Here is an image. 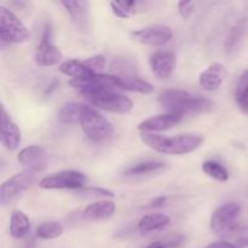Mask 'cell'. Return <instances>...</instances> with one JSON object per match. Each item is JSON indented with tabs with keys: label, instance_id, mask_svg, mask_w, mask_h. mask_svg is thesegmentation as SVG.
Returning <instances> with one entry per match:
<instances>
[{
	"label": "cell",
	"instance_id": "obj_1",
	"mask_svg": "<svg viewBox=\"0 0 248 248\" xmlns=\"http://www.w3.org/2000/svg\"><path fill=\"white\" fill-rule=\"evenodd\" d=\"M160 106L170 114H178V115H186V114L206 113L212 110V102L207 98L200 96H194L188 91L178 89L164 90L159 94Z\"/></svg>",
	"mask_w": 248,
	"mask_h": 248
},
{
	"label": "cell",
	"instance_id": "obj_2",
	"mask_svg": "<svg viewBox=\"0 0 248 248\" xmlns=\"http://www.w3.org/2000/svg\"><path fill=\"white\" fill-rule=\"evenodd\" d=\"M140 140L149 148L161 154L184 155L194 152L202 144L203 137L193 133L179 135L176 137H164L154 133H142Z\"/></svg>",
	"mask_w": 248,
	"mask_h": 248
},
{
	"label": "cell",
	"instance_id": "obj_3",
	"mask_svg": "<svg viewBox=\"0 0 248 248\" xmlns=\"http://www.w3.org/2000/svg\"><path fill=\"white\" fill-rule=\"evenodd\" d=\"M79 92L92 104L103 110L110 111V113L125 114L132 110L133 103L128 97L124 94L114 92V90L106 89V87L98 86V85L82 84L79 87Z\"/></svg>",
	"mask_w": 248,
	"mask_h": 248
},
{
	"label": "cell",
	"instance_id": "obj_4",
	"mask_svg": "<svg viewBox=\"0 0 248 248\" xmlns=\"http://www.w3.org/2000/svg\"><path fill=\"white\" fill-rule=\"evenodd\" d=\"M241 205L239 202H227L219 206L211 217V229L218 237H228L234 234L239 225Z\"/></svg>",
	"mask_w": 248,
	"mask_h": 248
},
{
	"label": "cell",
	"instance_id": "obj_5",
	"mask_svg": "<svg viewBox=\"0 0 248 248\" xmlns=\"http://www.w3.org/2000/svg\"><path fill=\"white\" fill-rule=\"evenodd\" d=\"M80 126L85 136L92 142H102L113 135V126L102 114L91 107H82Z\"/></svg>",
	"mask_w": 248,
	"mask_h": 248
},
{
	"label": "cell",
	"instance_id": "obj_6",
	"mask_svg": "<svg viewBox=\"0 0 248 248\" xmlns=\"http://www.w3.org/2000/svg\"><path fill=\"white\" fill-rule=\"evenodd\" d=\"M0 36L4 43L22 44L31 39V31L11 10L0 6Z\"/></svg>",
	"mask_w": 248,
	"mask_h": 248
},
{
	"label": "cell",
	"instance_id": "obj_7",
	"mask_svg": "<svg viewBox=\"0 0 248 248\" xmlns=\"http://www.w3.org/2000/svg\"><path fill=\"white\" fill-rule=\"evenodd\" d=\"M39 171L40 167H29L5 181L0 186V202L2 205H7L18 198L31 186Z\"/></svg>",
	"mask_w": 248,
	"mask_h": 248
},
{
	"label": "cell",
	"instance_id": "obj_8",
	"mask_svg": "<svg viewBox=\"0 0 248 248\" xmlns=\"http://www.w3.org/2000/svg\"><path fill=\"white\" fill-rule=\"evenodd\" d=\"M86 183V176L74 170H64L56 172L50 176L44 177L39 183V186L46 190H56V189H81Z\"/></svg>",
	"mask_w": 248,
	"mask_h": 248
},
{
	"label": "cell",
	"instance_id": "obj_9",
	"mask_svg": "<svg viewBox=\"0 0 248 248\" xmlns=\"http://www.w3.org/2000/svg\"><path fill=\"white\" fill-rule=\"evenodd\" d=\"M62 58V52L52 43V31H51L50 26H46L41 35L40 44L36 47L35 56H34L35 63L39 67H52V65L58 64Z\"/></svg>",
	"mask_w": 248,
	"mask_h": 248
},
{
	"label": "cell",
	"instance_id": "obj_10",
	"mask_svg": "<svg viewBox=\"0 0 248 248\" xmlns=\"http://www.w3.org/2000/svg\"><path fill=\"white\" fill-rule=\"evenodd\" d=\"M172 31L170 27L164 24L145 27V28L135 31L131 33V36L138 43L149 46H162L169 43L172 39Z\"/></svg>",
	"mask_w": 248,
	"mask_h": 248
},
{
	"label": "cell",
	"instance_id": "obj_11",
	"mask_svg": "<svg viewBox=\"0 0 248 248\" xmlns=\"http://www.w3.org/2000/svg\"><path fill=\"white\" fill-rule=\"evenodd\" d=\"M61 5L67 10L70 19L75 28L80 31L87 33L91 28V14H90V4L82 0H64Z\"/></svg>",
	"mask_w": 248,
	"mask_h": 248
},
{
	"label": "cell",
	"instance_id": "obj_12",
	"mask_svg": "<svg viewBox=\"0 0 248 248\" xmlns=\"http://www.w3.org/2000/svg\"><path fill=\"white\" fill-rule=\"evenodd\" d=\"M0 140L1 144L11 152L18 148L22 140L21 130L12 121L4 107H1V114H0Z\"/></svg>",
	"mask_w": 248,
	"mask_h": 248
},
{
	"label": "cell",
	"instance_id": "obj_13",
	"mask_svg": "<svg viewBox=\"0 0 248 248\" xmlns=\"http://www.w3.org/2000/svg\"><path fill=\"white\" fill-rule=\"evenodd\" d=\"M176 55L171 51H157L150 57V68L155 78L160 80H166L171 78L176 68Z\"/></svg>",
	"mask_w": 248,
	"mask_h": 248
},
{
	"label": "cell",
	"instance_id": "obj_14",
	"mask_svg": "<svg viewBox=\"0 0 248 248\" xmlns=\"http://www.w3.org/2000/svg\"><path fill=\"white\" fill-rule=\"evenodd\" d=\"M183 118L184 116L178 115V114H159V115H154L147 120L142 121L138 125V131H140L142 133H152L156 132V131L169 130V128L173 127L174 125L181 123Z\"/></svg>",
	"mask_w": 248,
	"mask_h": 248
},
{
	"label": "cell",
	"instance_id": "obj_15",
	"mask_svg": "<svg viewBox=\"0 0 248 248\" xmlns=\"http://www.w3.org/2000/svg\"><path fill=\"white\" fill-rule=\"evenodd\" d=\"M225 74H227V70H225L224 65L220 63H213L201 73L200 78H199V85L205 91H216L222 85Z\"/></svg>",
	"mask_w": 248,
	"mask_h": 248
},
{
	"label": "cell",
	"instance_id": "obj_16",
	"mask_svg": "<svg viewBox=\"0 0 248 248\" xmlns=\"http://www.w3.org/2000/svg\"><path fill=\"white\" fill-rule=\"evenodd\" d=\"M114 212H115V203L113 201H97L82 211L81 218L86 222H98L110 218Z\"/></svg>",
	"mask_w": 248,
	"mask_h": 248
},
{
	"label": "cell",
	"instance_id": "obj_17",
	"mask_svg": "<svg viewBox=\"0 0 248 248\" xmlns=\"http://www.w3.org/2000/svg\"><path fill=\"white\" fill-rule=\"evenodd\" d=\"M115 77L116 89L126 90L131 92L149 94L153 92V86L145 80L133 75H114Z\"/></svg>",
	"mask_w": 248,
	"mask_h": 248
},
{
	"label": "cell",
	"instance_id": "obj_18",
	"mask_svg": "<svg viewBox=\"0 0 248 248\" xmlns=\"http://www.w3.org/2000/svg\"><path fill=\"white\" fill-rule=\"evenodd\" d=\"M166 169V165L161 161H154V160H147V161H140L135 165H131L130 167L124 171V176L131 177H144L149 174L159 173Z\"/></svg>",
	"mask_w": 248,
	"mask_h": 248
},
{
	"label": "cell",
	"instance_id": "obj_19",
	"mask_svg": "<svg viewBox=\"0 0 248 248\" xmlns=\"http://www.w3.org/2000/svg\"><path fill=\"white\" fill-rule=\"evenodd\" d=\"M46 150L39 145H29L19 152L17 160L23 166L29 167H40L44 164V160L46 157Z\"/></svg>",
	"mask_w": 248,
	"mask_h": 248
},
{
	"label": "cell",
	"instance_id": "obj_20",
	"mask_svg": "<svg viewBox=\"0 0 248 248\" xmlns=\"http://www.w3.org/2000/svg\"><path fill=\"white\" fill-rule=\"evenodd\" d=\"M60 70L63 74L72 77L73 80H87L93 78L94 73H92L84 62L77 60H68L60 65Z\"/></svg>",
	"mask_w": 248,
	"mask_h": 248
},
{
	"label": "cell",
	"instance_id": "obj_21",
	"mask_svg": "<svg viewBox=\"0 0 248 248\" xmlns=\"http://www.w3.org/2000/svg\"><path fill=\"white\" fill-rule=\"evenodd\" d=\"M170 217L162 213H153L147 215L138 222V232L140 234H149V232H157L166 227L170 223Z\"/></svg>",
	"mask_w": 248,
	"mask_h": 248
},
{
	"label": "cell",
	"instance_id": "obj_22",
	"mask_svg": "<svg viewBox=\"0 0 248 248\" xmlns=\"http://www.w3.org/2000/svg\"><path fill=\"white\" fill-rule=\"evenodd\" d=\"M31 230V222L27 217L26 213L22 211L15 210L11 213V219H10V234L14 239H22L27 236Z\"/></svg>",
	"mask_w": 248,
	"mask_h": 248
},
{
	"label": "cell",
	"instance_id": "obj_23",
	"mask_svg": "<svg viewBox=\"0 0 248 248\" xmlns=\"http://www.w3.org/2000/svg\"><path fill=\"white\" fill-rule=\"evenodd\" d=\"M82 107H84V104L75 103V102H70V103L64 104V106L58 110V121L62 124H65V125L80 124V116H81Z\"/></svg>",
	"mask_w": 248,
	"mask_h": 248
},
{
	"label": "cell",
	"instance_id": "obj_24",
	"mask_svg": "<svg viewBox=\"0 0 248 248\" xmlns=\"http://www.w3.org/2000/svg\"><path fill=\"white\" fill-rule=\"evenodd\" d=\"M64 229L58 222H45L36 228V236L41 240H53L60 237Z\"/></svg>",
	"mask_w": 248,
	"mask_h": 248
},
{
	"label": "cell",
	"instance_id": "obj_25",
	"mask_svg": "<svg viewBox=\"0 0 248 248\" xmlns=\"http://www.w3.org/2000/svg\"><path fill=\"white\" fill-rule=\"evenodd\" d=\"M202 171L211 178L216 179L218 182H227L229 179V172L223 166L222 164L217 161H205L202 164Z\"/></svg>",
	"mask_w": 248,
	"mask_h": 248
},
{
	"label": "cell",
	"instance_id": "obj_26",
	"mask_svg": "<svg viewBox=\"0 0 248 248\" xmlns=\"http://www.w3.org/2000/svg\"><path fill=\"white\" fill-rule=\"evenodd\" d=\"M245 33V26L244 24H236L232 28L229 35H228L227 41H225V51L228 53L232 52L235 48L237 47L240 43H241V39L244 38Z\"/></svg>",
	"mask_w": 248,
	"mask_h": 248
},
{
	"label": "cell",
	"instance_id": "obj_27",
	"mask_svg": "<svg viewBox=\"0 0 248 248\" xmlns=\"http://www.w3.org/2000/svg\"><path fill=\"white\" fill-rule=\"evenodd\" d=\"M136 1H111L110 7L114 14L120 18H128L132 14L136 12Z\"/></svg>",
	"mask_w": 248,
	"mask_h": 248
},
{
	"label": "cell",
	"instance_id": "obj_28",
	"mask_svg": "<svg viewBox=\"0 0 248 248\" xmlns=\"http://www.w3.org/2000/svg\"><path fill=\"white\" fill-rule=\"evenodd\" d=\"M184 242H186V237L182 235H177V236L166 237L164 240H157V241L148 245L145 248H179L183 246Z\"/></svg>",
	"mask_w": 248,
	"mask_h": 248
},
{
	"label": "cell",
	"instance_id": "obj_29",
	"mask_svg": "<svg viewBox=\"0 0 248 248\" xmlns=\"http://www.w3.org/2000/svg\"><path fill=\"white\" fill-rule=\"evenodd\" d=\"M78 195L87 199L97 198H114L113 191L103 188H96V186H89V188H81L78 190Z\"/></svg>",
	"mask_w": 248,
	"mask_h": 248
},
{
	"label": "cell",
	"instance_id": "obj_30",
	"mask_svg": "<svg viewBox=\"0 0 248 248\" xmlns=\"http://www.w3.org/2000/svg\"><path fill=\"white\" fill-rule=\"evenodd\" d=\"M82 62H84V64L86 65L92 73H94V74H101L102 70L106 68V63H107L106 58L101 55L90 57L87 58V60L82 61Z\"/></svg>",
	"mask_w": 248,
	"mask_h": 248
},
{
	"label": "cell",
	"instance_id": "obj_31",
	"mask_svg": "<svg viewBox=\"0 0 248 248\" xmlns=\"http://www.w3.org/2000/svg\"><path fill=\"white\" fill-rule=\"evenodd\" d=\"M248 93V69L245 70L244 74L239 78L235 90V98L236 102H240Z\"/></svg>",
	"mask_w": 248,
	"mask_h": 248
},
{
	"label": "cell",
	"instance_id": "obj_32",
	"mask_svg": "<svg viewBox=\"0 0 248 248\" xmlns=\"http://www.w3.org/2000/svg\"><path fill=\"white\" fill-rule=\"evenodd\" d=\"M195 9V4L193 1H179L178 2V11L183 18H188Z\"/></svg>",
	"mask_w": 248,
	"mask_h": 248
},
{
	"label": "cell",
	"instance_id": "obj_33",
	"mask_svg": "<svg viewBox=\"0 0 248 248\" xmlns=\"http://www.w3.org/2000/svg\"><path fill=\"white\" fill-rule=\"evenodd\" d=\"M206 248H237V247L228 241H217V242H213V244L208 245Z\"/></svg>",
	"mask_w": 248,
	"mask_h": 248
},
{
	"label": "cell",
	"instance_id": "obj_34",
	"mask_svg": "<svg viewBox=\"0 0 248 248\" xmlns=\"http://www.w3.org/2000/svg\"><path fill=\"white\" fill-rule=\"evenodd\" d=\"M167 199L165 198V196H159V198H156L155 200H153L152 202H150L149 207L152 208H159V207H162V206L166 203Z\"/></svg>",
	"mask_w": 248,
	"mask_h": 248
},
{
	"label": "cell",
	"instance_id": "obj_35",
	"mask_svg": "<svg viewBox=\"0 0 248 248\" xmlns=\"http://www.w3.org/2000/svg\"><path fill=\"white\" fill-rule=\"evenodd\" d=\"M237 104H239V107H240V110H241L242 113L247 114L248 115V93L241 99V101L237 102Z\"/></svg>",
	"mask_w": 248,
	"mask_h": 248
},
{
	"label": "cell",
	"instance_id": "obj_36",
	"mask_svg": "<svg viewBox=\"0 0 248 248\" xmlns=\"http://www.w3.org/2000/svg\"><path fill=\"white\" fill-rule=\"evenodd\" d=\"M24 248H34V241L31 240V241H28V244L24 246Z\"/></svg>",
	"mask_w": 248,
	"mask_h": 248
}]
</instances>
